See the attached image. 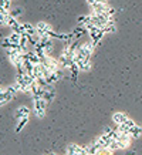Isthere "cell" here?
<instances>
[{
	"mask_svg": "<svg viewBox=\"0 0 142 155\" xmlns=\"http://www.w3.org/2000/svg\"><path fill=\"white\" fill-rule=\"evenodd\" d=\"M2 47L5 48V50H10V48H14L13 43H11V40H10V37H6L2 40Z\"/></svg>",
	"mask_w": 142,
	"mask_h": 155,
	"instance_id": "obj_21",
	"label": "cell"
},
{
	"mask_svg": "<svg viewBox=\"0 0 142 155\" xmlns=\"http://www.w3.org/2000/svg\"><path fill=\"white\" fill-rule=\"evenodd\" d=\"M34 101V114H36V117L38 118H44L46 113H47V107H48V103L46 101L44 98H38V100H33Z\"/></svg>",
	"mask_w": 142,
	"mask_h": 155,
	"instance_id": "obj_1",
	"label": "cell"
},
{
	"mask_svg": "<svg viewBox=\"0 0 142 155\" xmlns=\"http://www.w3.org/2000/svg\"><path fill=\"white\" fill-rule=\"evenodd\" d=\"M102 30H104V33H105V34L114 33V31L117 30V28H115V24H114V20H109L108 24H107V26H105V27L102 28Z\"/></svg>",
	"mask_w": 142,
	"mask_h": 155,
	"instance_id": "obj_20",
	"label": "cell"
},
{
	"mask_svg": "<svg viewBox=\"0 0 142 155\" xmlns=\"http://www.w3.org/2000/svg\"><path fill=\"white\" fill-rule=\"evenodd\" d=\"M54 97H56V91L53 90V85L51 87H48V88L44 90V94H43V98L46 100L48 104L51 103L53 100H54Z\"/></svg>",
	"mask_w": 142,
	"mask_h": 155,
	"instance_id": "obj_13",
	"label": "cell"
},
{
	"mask_svg": "<svg viewBox=\"0 0 142 155\" xmlns=\"http://www.w3.org/2000/svg\"><path fill=\"white\" fill-rule=\"evenodd\" d=\"M30 114H31V110L28 107H26V105H21V107H19L16 110V115L14 117L17 120H20V118H24V117H30Z\"/></svg>",
	"mask_w": 142,
	"mask_h": 155,
	"instance_id": "obj_8",
	"label": "cell"
},
{
	"mask_svg": "<svg viewBox=\"0 0 142 155\" xmlns=\"http://www.w3.org/2000/svg\"><path fill=\"white\" fill-rule=\"evenodd\" d=\"M114 151H111L109 148H99L97 155H112Z\"/></svg>",
	"mask_w": 142,
	"mask_h": 155,
	"instance_id": "obj_22",
	"label": "cell"
},
{
	"mask_svg": "<svg viewBox=\"0 0 142 155\" xmlns=\"http://www.w3.org/2000/svg\"><path fill=\"white\" fill-rule=\"evenodd\" d=\"M87 31H88V30L85 28V26H78V27H77L76 30L73 31V34H74V38L81 37V36H82L84 33H87Z\"/></svg>",
	"mask_w": 142,
	"mask_h": 155,
	"instance_id": "obj_19",
	"label": "cell"
},
{
	"mask_svg": "<svg viewBox=\"0 0 142 155\" xmlns=\"http://www.w3.org/2000/svg\"><path fill=\"white\" fill-rule=\"evenodd\" d=\"M109 9V5L107 2H97L95 5L91 6V13H95V14H104L107 13V10Z\"/></svg>",
	"mask_w": 142,
	"mask_h": 155,
	"instance_id": "obj_4",
	"label": "cell"
},
{
	"mask_svg": "<svg viewBox=\"0 0 142 155\" xmlns=\"http://www.w3.org/2000/svg\"><path fill=\"white\" fill-rule=\"evenodd\" d=\"M48 154H50V155H57V154H54V152H48Z\"/></svg>",
	"mask_w": 142,
	"mask_h": 155,
	"instance_id": "obj_25",
	"label": "cell"
},
{
	"mask_svg": "<svg viewBox=\"0 0 142 155\" xmlns=\"http://www.w3.org/2000/svg\"><path fill=\"white\" fill-rule=\"evenodd\" d=\"M36 30H37V36L38 37H46L48 36V33L53 30V27L46 21H38L36 24Z\"/></svg>",
	"mask_w": 142,
	"mask_h": 155,
	"instance_id": "obj_2",
	"label": "cell"
},
{
	"mask_svg": "<svg viewBox=\"0 0 142 155\" xmlns=\"http://www.w3.org/2000/svg\"><path fill=\"white\" fill-rule=\"evenodd\" d=\"M44 155H50V154H48V152H47V154H44Z\"/></svg>",
	"mask_w": 142,
	"mask_h": 155,
	"instance_id": "obj_26",
	"label": "cell"
},
{
	"mask_svg": "<svg viewBox=\"0 0 142 155\" xmlns=\"http://www.w3.org/2000/svg\"><path fill=\"white\" fill-rule=\"evenodd\" d=\"M21 14H23V10L21 9H14V10L10 12V16H13V17H16V19H17L19 16H21Z\"/></svg>",
	"mask_w": 142,
	"mask_h": 155,
	"instance_id": "obj_23",
	"label": "cell"
},
{
	"mask_svg": "<svg viewBox=\"0 0 142 155\" xmlns=\"http://www.w3.org/2000/svg\"><path fill=\"white\" fill-rule=\"evenodd\" d=\"M129 135H131V138H139V137L142 135V128L135 124V125L131 127V130H129Z\"/></svg>",
	"mask_w": 142,
	"mask_h": 155,
	"instance_id": "obj_15",
	"label": "cell"
},
{
	"mask_svg": "<svg viewBox=\"0 0 142 155\" xmlns=\"http://www.w3.org/2000/svg\"><path fill=\"white\" fill-rule=\"evenodd\" d=\"M81 147L77 145V144H70V145L67 147V151H66V155H77L80 152Z\"/></svg>",
	"mask_w": 142,
	"mask_h": 155,
	"instance_id": "obj_16",
	"label": "cell"
},
{
	"mask_svg": "<svg viewBox=\"0 0 142 155\" xmlns=\"http://www.w3.org/2000/svg\"><path fill=\"white\" fill-rule=\"evenodd\" d=\"M128 115L125 113H114L112 114V121L117 124V125H119V124H124L125 121H128Z\"/></svg>",
	"mask_w": 142,
	"mask_h": 155,
	"instance_id": "obj_11",
	"label": "cell"
},
{
	"mask_svg": "<svg viewBox=\"0 0 142 155\" xmlns=\"http://www.w3.org/2000/svg\"><path fill=\"white\" fill-rule=\"evenodd\" d=\"M28 120H30V117H24V118H20L19 122H17V127H16V132H20L21 130H23L26 125H27Z\"/></svg>",
	"mask_w": 142,
	"mask_h": 155,
	"instance_id": "obj_18",
	"label": "cell"
},
{
	"mask_svg": "<svg viewBox=\"0 0 142 155\" xmlns=\"http://www.w3.org/2000/svg\"><path fill=\"white\" fill-rule=\"evenodd\" d=\"M24 31L27 36H36L37 34V30H36V26H33L31 23H23Z\"/></svg>",
	"mask_w": 142,
	"mask_h": 155,
	"instance_id": "obj_14",
	"label": "cell"
},
{
	"mask_svg": "<svg viewBox=\"0 0 142 155\" xmlns=\"http://www.w3.org/2000/svg\"><path fill=\"white\" fill-rule=\"evenodd\" d=\"M77 66H78V68H80V71H88L91 68V58H82V60H80L78 63H77Z\"/></svg>",
	"mask_w": 142,
	"mask_h": 155,
	"instance_id": "obj_12",
	"label": "cell"
},
{
	"mask_svg": "<svg viewBox=\"0 0 142 155\" xmlns=\"http://www.w3.org/2000/svg\"><path fill=\"white\" fill-rule=\"evenodd\" d=\"M10 10L5 9V7H0V26H6V20L9 17Z\"/></svg>",
	"mask_w": 142,
	"mask_h": 155,
	"instance_id": "obj_17",
	"label": "cell"
},
{
	"mask_svg": "<svg viewBox=\"0 0 142 155\" xmlns=\"http://www.w3.org/2000/svg\"><path fill=\"white\" fill-rule=\"evenodd\" d=\"M23 57H24V60H28V61H30V63H33L34 66L40 63V57L37 56V53H34V51H27V53H23Z\"/></svg>",
	"mask_w": 142,
	"mask_h": 155,
	"instance_id": "obj_10",
	"label": "cell"
},
{
	"mask_svg": "<svg viewBox=\"0 0 142 155\" xmlns=\"http://www.w3.org/2000/svg\"><path fill=\"white\" fill-rule=\"evenodd\" d=\"M87 3H88V5H90V7L92 5H95V3H97V0H87Z\"/></svg>",
	"mask_w": 142,
	"mask_h": 155,
	"instance_id": "obj_24",
	"label": "cell"
},
{
	"mask_svg": "<svg viewBox=\"0 0 142 155\" xmlns=\"http://www.w3.org/2000/svg\"><path fill=\"white\" fill-rule=\"evenodd\" d=\"M95 141H97V144H98L101 148H108L109 144H111V141H112V138H111L108 134H101Z\"/></svg>",
	"mask_w": 142,
	"mask_h": 155,
	"instance_id": "obj_7",
	"label": "cell"
},
{
	"mask_svg": "<svg viewBox=\"0 0 142 155\" xmlns=\"http://www.w3.org/2000/svg\"><path fill=\"white\" fill-rule=\"evenodd\" d=\"M84 148H85V151H87L88 155H97V152H98V150L101 147L97 144V141H91L90 144H87Z\"/></svg>",
	"mask_w": 142,
	"mask_h": 155,
	"instance_id": "obj_9",
	"label": "cell"
},
{
	"mask_svg": "<svg viewBox=\"0 0 142 155\" xmlns=\"http://www.w3.org/2000/svg\"><path fill=\"white\" fill-rule=\"evenodd\" d=\"M13 97H14V94L9 88H2V91H0V107L6 105Z\"/></svg>",
	"mask_w": 142,
	"mask_h": 155,
	"instance_id": "obj_5",
	"label": "cell"
},
{
	"mask_svg": "<svg viewBox=\"0 0 142 155\" xmlns=\"http://www.w3.org/2000/svg\"><path fill=\"white\" fill-rule=\"evenodd\" d=\"M90 33V37H91V41L94 43L95 46H98V43L102 40V37H104V30L102 28H99V27H94L92 30H90L88 31Z\"/></svg>",
	"mask_w": 142,
	"mask_h": 155,
	"instance_id": "obj_3",
	"label": "cell"
},
{
	"mask_svg": "<svg viewBox=\"0 0 142 155\" xmlns=\"http://www.w3.org/2000/svg\"><path fill=\"white\" fill-rule=\"evenodd\" d=\"M30 93H31V97H33V100L43 98V94H44V88H43V87H40L37 83H34V84L30 87Z\"/></svg>",
	"mask_w": 142,
	"mask_h": 155,
	"instance_id": "obj_6",
	"label": "cell"
}]
</instances>
